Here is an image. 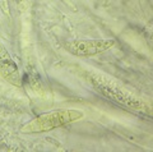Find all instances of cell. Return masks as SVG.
<instances>
[{
    "mask_svg": "<svg viewBox=\"0 0 153 152\" xmlns=\"http://www.w3.org/2000/svg\"><path fill=\"white\" fill-rule=\"evenodd\" d=\"M88 79H89V82L92 83V86L94 87L96 91H98L105 98L115 101V102L120 104V105H124L125 107L130 109V110H134V111L146 113L151 109V105L146 100L134 96L130 92L123 89L121 87H119L117 84H115L111 80L106 79L105 77H102V75L89 74Z\"/></svg>",
    "mask_w": 153,
    "mask_h": 152,
    "instance_id": "obj_1",
    "label": "cell"
},
{
    "mask_svg": "<svg viewBox=\"0 0 153 152\" xmlns=\"http://www.w3.org/2000/svg\"><path fill=\"white\" fill-rule=\"evenodd\" d=\"M84 114L75 109H63V110H54L44 113L41 115L31 119L21 128V133L31 134V133H44L56 128L66 125L69 123L80 120Z\"/></svg>",
    "mask_w": 153,
    "mask_h": 152,
    "instance_id": "obj_2",
    "label": "cell"
},
{
    "mask_svg": "<svg viewBox=\"0 0 153 152\" xmlns=\"http://www.w3.org/2000/svg\"><path fill=\"white\" fill-rule=\"evenodd\" d=\"M115 40L98 39V40H74L64 44V49L71 55L79 58H89V56L105 53L115 46Z\"/></svg>",
    "mask_w": 153,
    "mask_h": 152,
    "instance_id": "obj_3",
    "label": "cell"
},
{
    "mask_svg": "<svg viewBox=\"0 0 153 152\" xmlns=\"http://www.w3.org/2000/svg\"><path fill=\"white\" fill-rule=\"evenodd\" d=\"M0 74L1 77L8 80L10 84L16 87H22V77L16 61L12 59L10 54L0 42Z\"/></svg>",
    "mask_w": 153,
    "mask_h": 152,
    "instance_id": "obj_4",
    "label": "cell"
}]
</instances>
